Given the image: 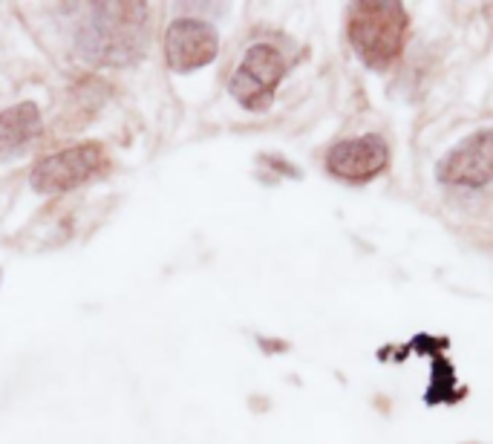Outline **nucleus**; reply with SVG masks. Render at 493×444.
<instances>
[{"mask_svg": "<svg viewBox=\"0 0 493 444\" xmlns=\"http://www.w3.org/2000/svg\"><path fill=\"white\" fill-rule=\"evenodd\" d=\"M148 4H92L78 32V53L95 67H130L150 41Z\"/></svg>", "mask_w": 493, "mask_h": 444, "instance_id": "f257e3e1", "label": "nucleus"}, {"mask_svg": "<svg viewBox=\"0 0 493 444\" xmlns=\"http://www.w3.org/2000/svg\"><path fill=\"white\" fill-rule=\"evenodd\" d=\"M349 43L370 70L381 72L401 55L407 41V9L395 0H358L349 6Z\"/></svg>", "mask_w": 493, "mask_h": 444, "instance_id": "f03ea898", "label": "nucleus"}, {"mask_svg": "<svg viewBox=\"0 0 493 444\" xmlns=\"http://www.w3.org/2000/svg\"><path fill=\"white\" fill-rule=\"evenodd\" d=\"M283 75L285 61L280 50H275L272 43H254L243 55L240 67L228 78V92L240 107L251 110V113H263L272 107Z\"/></svg>", "mask_w": 493, "mask_h": 444, "instance_id": "7ed1b4c3", "label": "nucleus"}, {"mask_svg": "<svg viewBox=\"0 0 493 444\" xmlns=\"http://www.w3.org/2000/svg\"><path fill=\"white\" fill-rule=\"evenodd\" d=\"M436 179L448 188H485L493 179V127L470 133L436 165Z\"/></svg>", "mask_w": 493, "mask_h": 444, "instance_id": "20e7f679", "label": "nucleus"}, {"mask_svg": "<svg viewBox=\"0 0 493 444\" xmlns=\"http://www.w3.org/2000/svg\"><path fill=\"white\" fill-rule=\"evenodd\" d=\"M102 162L104 153L99 145H75L70 150L41 159L29 173V185L38 194H63V190L84 185L102 168Z\"/></svg>", "mask_w": 493, "mask_h": 444, "instance_id": "39448f33", "label": "nucleus"}, {"mask_svg": "<svg viewBox=\"0 0 493 444\" xmlns=\"http://www.w3.org/2000/svg\"><path fill=\"white\" fill-rule=\"evenodd\" d=\"M219 53V35L199 18H177L165 35V58L173 72H194L208 67Z\"/></svg>", "mask_w": 493, "mask_h": 444, "instance_id": "423d86ee", "label": "nucleus"}, {"mask_svg": "<svg viewBox=\"0 0 493 444\" xmlns=\"http://www.w3.org/2000/svg\"><path fill=\"white\" fill-rule=\"evenodd\" d=\"M390 165V148L378 133H363L332 145L326 153V170L343 182L363 185Z\"/></svg>", "mask_w": 493, "mask_h": 444, "instance_id": "0eeeda50", "label": "nucleus"}, {"mask_svg": "<svg viewBox=\"0 0 493 444\" xmlns=\"http://www.w3.org/2000/svg\"><path fill=\"white\" fill-rule=\"evenodd\" d=\"M38 121L41 113L35 101L12 104L0 113V162H12L29 148L38 133Z\"/></svg>", "mask_w": 493, "mask_h": 444, "instance_id": "6e6552de", "label": "nucleus"}, {"mask_svg": "<svg viewBox=\"0 0 493 444\" xmlns=\"http://www.w3.org/2000/svg\"><path fill=\"white\" fill-rule=\"evenodd\" d=\"M465 395V390L459 387V381L453 375V367L448 358H436L433 361V378H430V387L424 392V401L427 404H439V401H459Z\"/></svg>", "mask_w": 493, "mask_h": 444, "instance_id": "1a4fd4ad", "label": "nucleus"}, {"mask_svg": "<svg viewBox=\"0 0 493 444\" xmlns=\"http://www.w3.org/2000/svg\"><path fill=\"white\" fill-rule=\"evenodd\" d=\"M412 346H421L427 355H436V352H441L444 346H448V341H444V338H433V335H419V338H412Z\"/></svg>", "mask_w": 493, "mask_h": 444, "instance_id": "9d476101", "label": "nucleus"}, {"mask_svg": "<svg viewBox=\"0 0 493 444\" xmlns=\"http://www.w3.org/2000/svg\"><path fill=\"white\" fill-rule=\"evenodd\" d=\"M263 162L266 165H275L277 173H285V177H292V179L304 177V173H300V168H295L292 162H285V159H280V156H263Z\"/></svg>", "mask_w": 493, "mask_h": 444, "instance_id": "9b49d317", "label": "nucleus"}, {"mask_svg": "<svg viewBox=\"0 0 493 444\" xmlns=\"http://www.w3.org/2000/svg\"><path fill=\"white\" fill-rule=\"evenodd\" d=\"M260 346L275 349V352H283V349H285V343H280V341H266V338H260Z\"/></svg>", "mask_w": 493, "mask_h": 444, "instance_id": "f8f14e48", "label": "nucleus"}]
</instances>
